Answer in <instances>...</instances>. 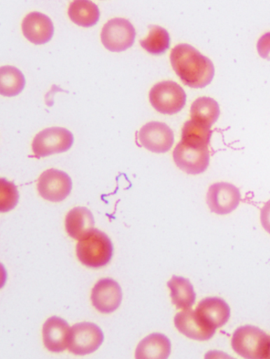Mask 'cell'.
Wrapping results in <instances>:
<instances>
[{
	"label": "cell",
	"mask_w": 270,
	"mask_h": 359,
	"mask_svg": "<svg viewBox=\"0 0 270 359\" xmlns=\"http://www.w3.org/2000/svg\"><path fill=\"white\" fill-rule=\"evenodd\" d=\"M173 69L185 86L204 88L212 82L215 76L213 62L188 44L174 47L170 56Z\"/></svg>",
	"instance_id": "1"
},
{
	"label": "cell",
	"mask_w": 270,
	"mask_h": 359,
	"mask_svg": "<svg viewBox=\"0 0 270 359\" xmlns=\"http://www.w3.org/2000/svg\"><path fill=\"white\" fill-rule=\"evenodd\" d=\"M77 257L88 268L99 269L106 266L113 255V245L111 238L99 229H93L76 247Z\"/></svg>",
	"instance_id": "2"
},
{
	"label": "cell",
	"mask_w": 270,
	"mask_h": 359,
	"mask_svg": "<svg viewBox=\"0 0 270 359\" xmlns=\"http://www.w3.org/2000/svg\"><path fill=\"white\" fill-rule=\"evenodd\" d=\"M269 343V336L253 325L240 327L232 337L234 351L248 359H268Z\"/></svg>",
	"instance_id": "3"
},
{
	"label": "cell",
	"mask_w": 270,
	"mask_h": 359,
	"mask_svg": "<svg viewBox=\"0 0 270 359\" xmlns=\"http://www.w3.org/2000/svg\"><path fill=\"white\" fill-rule=\"evenodd\" d=\"M152 107L163 114L179 113L185 107L186 94L182 87L174 81L159 82L150 92Z\"/></svg>",
	"instance_id": "4"
},
{
	"label": "cell",
	"mask_w": 270,
	"mask_h": 359,
	"mask_svg": "<svg viewBox=\"0 0 270 359\" xmlns=\"http://www.w3.org/2000/svg\"><path fill=\"white\" fill-rule=\"evenodd\" d=\"M105 340V335L95 323L84 322L71 329L69 351L76 355H86L96 352Z\"/></svg>",
	"instance_id": "5"
},
{
	"label": "cell",
	"mask_w": 270,
	"mask_h": 359,
	"mask_svg": "<svg viewBox=\"0 0 270 359\" xmlns=\"http://www.w3.org/2000/svg\"><path fill=\"white\" fill-rule=\"evenodd\" d=\"M75 141L69 130L62 128H51L37 134L33 142L35 157H46L52 154L65 153L70 150Z\"/></svg>",
	"instance_id": "6"
},
{
	"label": "cell",
	"mask_w": 270,
	"mask_h": 359,
	"mask_svg": "<svg viewBox=\"0 0 270 359\" xmlns=\"http://www.w3.org/2000/svg\"><path fill=\"white\" fill-rule=\"evenodd\" d=\"M136 37L135 30L130 21L124 18H113L102 28L101 39L102 44L112 52H122L132 47Z\"/></svg>",
	"instance_id": "7"
},
{
	"label": "cell",
	"mask_w": 270,
	"mask_h": 359,
	"mask_svg": "<svg viewBox=\"0 0 270 359\" xmlns=\"http://www.w3.org/2000/svg\"><path fill=\"white\" fill-rule=\"evenodd\" d=\"M37 186L41 197L52 203H60L70 195L72 181L66 172L50 168L41 175Z\"/></svg>",
	"instance_id": "8"
},
{
	"label": "cell",
	"mask_w": 270,
	"mask_h": 359,
	"mask_svg": "<svg viewBox=\"0 0 270 359\" xmlns=\"http://www.w3.org/2000/svg\"><path fill=\"white\" fill-rule=\"evenodd\" d=\"M141 144L147 150L164 154L171 149L174 135L169 126L161 122H150L144 125L138 134Z\"/></svg>",
	"instance_id": "9"
},
{
	"label": "cell",
	"mask_w": 270,
	"mask_h": 359,
	"mask_svg": "<svg viewBox=\"0 0 270 359\" xmlns=\"http://www.w3.org/2000/svg\"><path fill=\"white\" fill-rule=\"evenodd\" d=\"M240 189L229 183H216L207 193V204L212 212L226 215L233 212L241 203Z\"/></svg>",
	"instance_id": "10"
},
{
	"label": "cell",
	"mask_w": 270,
	"mask_h": 359,
	"mask_svg": "<svg viewBox=\"0 0 270 359\" xmlns=\"http://www.w3.org/2000/svg\"><path fill=\"white\" fill-rule=\"evenodd\" d=\"M173 161L181 170L189 175L202 174L210 165L209 149H195L182 142L176 146Z\"/></svg>",
	"instance_id": "11"
},
{
	"label": "cell",
	"mask_w": 270,
	"mask_h": 359,
	"mask_svg": "<svg viewBox=\"0 0 270 359\" xmlns=\"http://www.w3.org/2000/svg\"><path fill=\"white\" fill-rule=\"evenodd\" d=\"M91 300L92 305L99 312L111 313L117 311L122 303V289L116 280L101 279L93 287Z\"/></svg>",
	"instance_id": "12"
},
{
	"label": "cell",
	"mask_w": 270,
	"mask_h": 359,
	"mask_svg": "<svg viewBox=\"0 0 270 359\" xmlns=\"http://www.w3.org/2000/svg\"><path fill=\"white\" fill-rule=\"evenodd\" d=\"M174 325L176 328L185 336L200 341L211 340L216 330L207 324L196 311L190 309L176 314Z\"/></svg>",
	"instance_id": "13"
},
{
	"label": "cell",
	"mask_w": 270,
	"mask_h": 359,
	"mask_svg": "<svg viewBox=\"0 0 270 359\" xmlns=\"http://www.w3.org/2000/svg\"><path fill=\"white\" fill-rule=\"evenodd\" d=\"M22 30L24 36L35 45L48 43L55 34V26L51 19L38 12L31 13L24 18Z\"/></svg>",
	"instance_id": "14"
},
{
	"label": "cell",
	"mask_w": 270,
	"mask_h": 359,
	"mask_svg": "<svg viewBox=\"0 0 270 359\" xmlns=\"http://www.w3.org/2000/svg\"><path fill=\"white\" fill-rule=\"evenodd\" d=\"M71 328L65 320L54 316L48 318L43 326V341L47 349L52 353H62L69 346Z\"/></svg>",
	"instance_id": "15"
},
{
	"label": "cell",
	"mask_w": 270,
	"mask_h": 359,
	"mask_svg": "<svg viewBox=\"0 0 270 359\" xmlns=\"http://www.w3.org/2000/svg\"><path fill=\"white\" fill-rule=\"evenodd\" d=\"M195 311L215 330L224 326L231 318L230 306L221 298H206L200 302Z\"/></svg>",
	"instance_id": "16"
},
{
	"label": "cell",
	"mask_w": 270,
	"mask_h": 359,
	"mask_svg": "<svg viewBox=\"0 0 270 359\" xmlns=\"http://www.w3.org/2000/svg\"><path fill=\"white\" fill-rule=\"evenodd\" d=\"M65 226L68 235L80 241L94 229V216L87 208L76 207L68 213Z\"/></svg>",
	"instance_id": "17"
},
{
	"label": "cell",
	"mask_w": 270,
	"mask_h": 359,
	"mask_svg": "<svg viewBox=\"0 0 270 359\" xmlns=\"http://www.w3.org/2000/svg\"><path fill=\"white\" fill-rule=\"evenodd\" d=\"M171 353V342L163 334L153 333L142 340L137 347L135 356L139 359H166Z\"/></svg>",
	"instance_id": "18"
},
{
	"label": "cell",
	"mask_w": 270,
	"mask_h": 359,
	"mask_svg": "<svg viewBox=\"0 0 270 359\" xmlns=\"http://www.w3.org/2000/svg\"><path fill=\"white\" fill-rule=\"evenodd\" d=\"M168 287L176 309L188 310L192 307L196 301V293L189 279L173 276L168 282Z\"/></svg>",
	"instance_id": "19"
},
{
	"label": "cell",
	"mask_w": 270,
	"mask_h": 359,
	"mask_svg": "<svg viewBox=\"0 0 270 359\" xmlns=\"http://www.w3.org/2000/svg\"><path fill=\"white\" fill-rule=\"evenodd\" d=\"M69 16L76 25L91 27L99 22L100 11L97 4L89 0H76L69 6Z\"/></svg>",
	"instance_id": "20"
},
{
	"label": "cell",
	"mask_w": 270,
	"mask_h": 359,
	"mask_svg": "<svg viewBox=\"0 0 270 359\" xmlns=\"http://www.w3.org/2000/svg\"><path fill=\"white\" fill-rule=\"evenodd\" d=\"M220 108L219 103L211 97H201L196 100L191 107V120L206 128L219 120Z\"/></svg>",
	"instance_id": "21"
},
{
	"label": "cell",
	"mask_w": 270,
	"mask_h": 359,
	"mask_svg": "<svg viewBox=\"0 0 270 359\" xmlns=\"http://www.w3.org/2000/svg\"><path fill=\"white\" fill-rule=\"evenodd\" d=\"M212 135L211 128L191 120L184 123L180 142L195 149H209Z\"/></svg>",
	"instance_id": "22"
},
{
	"label": "cell",
	"mask_w": 270,
	"mask_h": 359,
	"mask_svg": "<svg viewBox=\"0 0 270 359\" xmlns=\"http://www.w3.org/2000/svg\"><path fill=\"white\" fill-rule=\"evenodd\" d=\"M26 86V79L22 71L12 66L0 68V93L13 97L22 93Z\"/></svg>",
	"instance_id": "23"
},
{
	"label": "cell",
	"mask_w": 270,
	"mask_h": 359,
	"mask_svg": "<svg viewBox=\"0 0 270 359\" xmlns=\"http://www.w3.org/2000/svg\"><path fill=\"white\" fill-rule=\"evenodd\" d=\"M149 29L148 37L140 41L141 47L150 55H164L171 47V36L169 32L157 25H150Z\"/></svg>",
	"instance_id": "24"
},
{
	"label": "cell",
	"mask_w": 270,
	"mask_h": 359,
	"mask_svg": "<svg viewBox=\"0 0 270 359\" xmlns=\"http://www.w3.org/2000/svg\"><path fill=\"white\" fill-rule=\"evenodd\" d=\"M19 192L16 185L2 178L0 181V211L2 213L13 210L19 202Z\"/></svg>",
	"instance_id": "25"
},
{
	"label": "cell",
	"mask_w": 270,
	"mask_h": 359,
	"mask_svg": "<svg viewBox=\"0 0 270 359\" xmlns=\"http://www.w3.org/2000/svg\"><path fill=\"white\" fill-rule=\"evenodd\" d=\"M257 52L262 58L270 60V33L263 35L257 41Z\"/></svg>",
	"instance_id": "26"
},
{
	"label": "cell",
	"mask_w": 270,
	"mask_h": 359,
	"mask_svg": "<svg viewBox=\"0 0 270 359\" xmlns=\"http://www.w3.org/2000/svg\"><path fill=\"white\" fill-rule=\"evenodd\" d=\"M261 220L263 227L270 234V201L262 209Z\"/></svg>",
	"instance_id": "27"
},
{
	"label": "cell",
	"mask_w": 270,
	"mask_h": 359,
	"mask_svg": "<svg viewBox=\"0 0 270 359\" xmlns=\"http://www.w3.org/2000/svg\"><path fill=\"white\" fill-rule=\"evenodd\" d=\"M269 341H270V336H269ZM268 359H270V343H269V350Z\"/></svg>",
	"instance_id": "28"
}]
</instances>
